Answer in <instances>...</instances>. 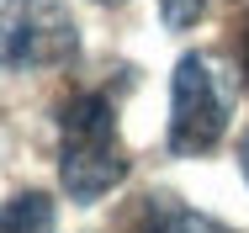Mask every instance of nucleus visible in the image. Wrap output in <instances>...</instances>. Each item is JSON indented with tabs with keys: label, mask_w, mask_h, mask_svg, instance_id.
<instances>
[{
	"label": "nucleus",
	"mask_w": 249,
	"mask_h": 233,
	"mask_svg": "<svg viewBox=\"0 0 249 233\" xmlns=\"http://www.w3.org/2000/svg\"><path fill=\"white\" fill-rule=\"evenodd\" d=\"M127 148L117 138V106L101 90H80L58 111V180L85 207L122 186Z\"/></svg>",
	"instance_id": "nucleus-1"
},
{
	"label": "nucleus",
	"mask_w": 249,
	"mask_h": 233,
	"mask_svg": "<svg viewBox=\"0 0 249 233\" xmlns=\"http://www.w3.org/2000/svg\"><path fill=\"white\" fill-rule=\"evenodd\" d=\"M228 111H233V90L223 80V69L207 53H186L170 74V154L191 159L217 148L228 133Z\"/></svg>",
	"instance_id": "nucleus-2"
},
{
	"label": "nucleus",
	"mask_w": 249,
	"mask_h": 233,
	"mask_svg": "<svg viewBox=\"0 0 249 233\" xmlns=\"http://www.w3.org/2000/svg\"><path fill=\"white\" fill-rule=\"evenodd\" d=\"M80 58V27L64 0H0V69L32 74Z\"/></svg>",
	"instance_id": "nucleus-3"
},
{
	"label": "nucleus",
	"mask_w": 249,
	"mask_h": 233,
	"mask_svg": "<svg viewBox=\"0 0 249 233\" xmlns=\"http://www.w3.org/2000/svg\"><path fill=\"white\" fill-rule=\"evenodd\" d=\"M138 233H233V228L217 223V217H207V212L180 207L175 196H149V212H143Z\"/></svg>",
	"instance_id": "nucleus-4"
},
{
	"label": "nucleus",
	"mask_w": 249,
	"mask_h": 233,
	"mask_svg": "<svg viewBox=\"0 0 249 233\" xmlns=\"http://www.w3.org/2000/svg\"><path fill=\"white\" fill-rule=\"evenodd\" d=\"M0 233H53V196H43V191H16L0 207Z\"/></svg>",
	"instance_id": "nucleus-5"
},
{
	"label": "nucleus",
	"mask_w": 249,
	"mask_h": 233,
	"mask_svg": "<svg viewBox=\"0 0 249 233\" xmlns=\"http://www.w3.org/2000/svg\"><path fill=\"white\" fill-rule=\"evenodd\" d=\"M201 11H207V0H159V21H164V27H175V32L196 27Z\"/></svg>",
	"instance_id": "nucleus-6"
},
{
	"label": "nucleus",
	"mask_w": 249,
	"mask_h": 233,
	"mask_svg": "<svg viewBox=\"0 0 249 233\" xmlns=\"http://www.w3.org/2000/svg\"><path fill=\"white\" fill-rule=\"evenodd\" d=\"M239 53H244V85H249V21H244V37H239Z\"/></svg>",
	"instance_id": "nucleus-7"
},
{
	"label": "nucleus",
	"mask_w": 249,
	"mask_h": 233,
	"mask_svg": "<svg viewBox=\"0 0 249 233\" xmlns=\"http://www.w3.org/2000/svg\"><path fill=\"white\" fill-rule=\"evenodd\" d=\"M239 164H244V180H249V133H244V143H239Z\"/></svg>",
	"instance_id": "nucleus-8"
},
{
	"label": "nucleus",
	"mask_w": 249,
	"mask_h": 233,
	"mask_svg": "<svg viewBox=\"0 0 249 233\" xmlns=\"http://www.w3.org/2000/svg\"><path fill=\"white\" fill-rule=\"evenodd\" d=\"M101 5H117V0H101Z\"/></svg>",
	"instance_id": "nucleus-9"
}]
</instances>
